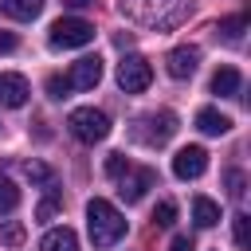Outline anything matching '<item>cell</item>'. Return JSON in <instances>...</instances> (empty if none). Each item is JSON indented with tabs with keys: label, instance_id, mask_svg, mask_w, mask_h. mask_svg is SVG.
Masks as SVG:
<instances>
[{
	"label": "cell",
	"instance_id": "obj_1",
	"mask_svg": "<svg viewBox=\"0 0 251 251\" xmlns=\"http://www.w3.org/2000/svg\"><path fill=\"white\" fill-rule=\"evenodd\" d=\"M118 12L149 31H173L192 16V0H118Z\"/></svg>",
	"mask_w": 251,
	"mask_h": 251
},
{
	"label": "cell",
	"instance_id": "obj_2",
	"mask_svg": "<svg viewBox=\"0 0 251 251\" xmlns=\"http://www.w3.org/2000/svg\"><path fill=\"white\" fill-rule=\"evenodd\" d=\"M86 227H90L94 247H114V243L126 235V216H122L110 200L94 196V200L86 204Z\"/></svg>",
	"mask_w": 251,
	"mask_h": 251
},
{
	"label": "cell",
	"instance_id": "obj_3",
	"mask_svg": "<svg viewBox=\"0 0 251 251\" xmlns=\"http://www.w3.org/2000/svg\"><path fill=\"white\" fill-rule=\"evenodd\" d=\"M67 129H71L82 145H94V141H106V133H110V118H106L102 110H94V106H78V110H71Z\"/></svg>",
	"mask_w": 251,
	"mask_h": 251
},
{
	"label": "cell",
	"instance_id": "obj_4",
	"mask_svg": "<svg viewBox=\"0 0 251 251\" xmlns=\"http://www.w3.org/2000/svg\"><path fill=\"white\" fill-rule=\"evenodd\" d=\"M94 39V24L90 20H78V16H63L51 24V47H86Z\"/></svg>",
	"mask_w": 251,
	"mask_h": 251
},
{
	"label": "cell",
	"instance_id": "obj_5",
	"mask_svg": "<svg viewBox=\"0 0 251 251\" xmlns=\"http://www.w3.org/2000/svg\"><path fill=\"white\" fill-rule=\"evenodd\" d=\"M149 82H153V67H149V59H141V55H126V59L118 63V86H122L126 94H141V90H149Z\"/></svg>",
	"mask_w": 251,
	"mask_h": 251
},
{
	"label": "cell",
	"instance_id": "obj_6",
	"mask_svg": "<svg viewBox=\"0 0 251 251\" xmlns=\"http://www.w3.org/2000/svg\"><path fill=\"white\" fill-rule=\"evenodd\" d=\"M141 126H145V129H137V137H141L145 145H165V141L176 133V114H173V110H157V114H145Z\"/></svg>",
	"mask_w": 251,
	"mask_h": 251
},
{
	"label": "cell",
	"instance_id": "obj_7",
	"mask_svg": "<svg viewBox=\"0 0 251 251\" xmlns=\"http://www.w3.org/2000/svg\"><path fill=\"white\" fill-rule=\"evenodd\" d=\"M118 180H122L118 196H122L126 204H137V200H141V196H145V192L157 184V173H153V169H133V165H129V169L118 176Z\"/></svg>",
	"mask_w": 251,
	"mask_h": 251
},
{
	"label": "cell",
	"instance_id": "obj_8",
	"mask_svg": "<svg viewBox=\"0 0 251 251\" xmlns=\"http://www.w3.org/2000/svg\"><path fill=\"white\" fill-rule=\"evenodd\" d=\"M204 169H208V153H204L200 145H184V149H176V157H173V173H176L180 180H196V176H204Z\"/></svg>",
	"mask_w": 251,
	"mask_h": 251
},
{
	"label": "cell",
	"instance_id": "obj_9",
	"mask_svg": "<svg viewBox=\"0 0 251 251\" xmlns=\"http://www.w3.org/2000/svg\"><path fill=\"white\" fill-rule=\"evenodd\" d=\"M98 78H102V59H98V55H82V59L71 63V71H67V82H71L75 90H94Z\"/></svg>",
	"mask_w": 251,
	"mask_h": 251
},
{
	"label": "cell",
	"instance_id": "obj_10",
	"mask_svg": "<svg viewBox=\"0 0 251 251\" xmlns=\"http://www.w3.org/2000/svg\"><path fill=\"white\" fill-rule=\"evenodd\" d=\"M165 67H169V75H173V78H192V75H196V67H200V47H192V43L173 47V51H169V59H165Z\"/></svg>",
	"mask_w": 251,
	"mask_h": 251
},
{
	"label": "cell",
	"instance_id": "obj_11",
	"mask_svg": "<svg viewBox=\"0 0 251 251\" xmlns=\"http://www.w3.org/2000/svg\"><path fill=\"white\" fill-rule=\"evenodd\" d=\"M27 94H31V86H27L24 75H16V71H0V106L20 110V106L27 102Z\"/></svg>",
	"mask_w": 251,
	"mask_h": 251
},
{
	"label": "cell",
	"instance_id": "obj_12",
	"mask_svg": "<svg viewBox=\"0 0 251 251\" xmlns=\"http://www.w3.org/2000/svg\"><path fill=\"white\" fill-rule=\"evenodd\" d=\"M196 129H200V133H208V137H220V133H227V129H231V118H227V114H220V110H212V106H204V110L196 114Z\"/></svg>",
	"mask_w": 251,
	"mask_h": 251
},
{
	"label": "cell",
	"instance_id": "obj_13",
	"mask_svg": "<svg viewBox=\"0 0 251 251\" xmlns=\"http://www.w3.org/2000/svg\"><path fill=\"white\" fill-rule=\"evenodd\" d=\"M239 71L235 67H220L216 75H212V94H220V98H235L239 94Z\"/></svg>",
	"mask_w": 251,
	"mask_h": 251
},
{
	"label": "cell",
	"instance_id": "obj_14",
	"mask_svg": "<svg viewBox=\"0 0 251 251\" xmlns=\"http://www.w3.org/2000/svg\"><path fill=\"white\" fill-rule=\"evenodd\" d=\"M39 251H78V235L71 227H51L39 243Z\"/></svg>",
	"mask_w": 251,
	"mask_h": 251
},
{
	"label": "cell",
	"instance_id": "obj_15",
	"mask_svg": "<svg viewBox=\"0 0 251 251\" xmlns=\"http://www.w3.org/2000/svg\"><path fill=\"white\" fill-rule=\"evenodd\" d=\"M192 220H196L200 227H216V224H220V204L208 200V196H196V200H192Z\"/></svg>",
	"mask_w": 251,
	"mask_h": 251
},
{
	"label": "cell",
	"instance_id": "obj_16",
	"mask_svg": "<svg viewBox=\"0 0 251 251\" xmlns=\"http://www.w3.org/2000/svg\"><path fill=\"white\" fill-rule=\"evenodd\" d=\"M4 12L12 20H35L43 12V0H4Z\"/></svg>",
	"mask_w": 251,
	"mask_h": 251
},
{
	"label": "cell",
	"instance_id": "obj_17",
	"mask_svg": "<svg viewBox=\"0 0 251 251\" xmlns=\"http://www.w3.org/2000/svg\"><path fill=\"white\" fill-rule=\"evenodd\" d=\"M231 235H235V247H251V220H247V212H235L231 216Z\"/></svg>",
	"mask_w": 251,
	"mask_h": 251
},
{
	"label": "cell",
	"instance_id": "obj_18",
	"mask_svg": "<svg viewBox=\"0 0 251 251\" xmlns=\"http://www.w3.org/2000/svg\"><path fill=\"white\" fill-rule=\"evenodd\" d=\"M20 208V188L8 180V176H0V216H8V212H16Z\"/></svg>",
	"mask_w": 251,
	"mask_h": 251
},
{
	"label": "cell",
	"instance_id": "obj_19",
	"mask_svg": "<svg viewBox=\"0 0 251 251\" xmlns=\"http://www.w3.org/2000/svg\"><path fill=\"white\" fill-rule=\"evenodd\" d=\"M24 173H27V180H31V184H43V188H47V184H55V173H51L43 161H27V165H24Z\"/></svg>",
	"mask_w": 251,
	"mask_h": 251
},
{
	"label": "cell",
	"instance_id": "obj_20",
	"mask_svg": "<svg viewBox=\"0 0 251 251\" xmlns=\"http://www.w3.org/2000/svg\"><path fill=\"white\" fill-rule=\"evenodd\" d=\"M55 212H59V188L51 184V192L39 200V208H35V220L39 224H47V220H55Z\"/></svg>",
	"mask_w": 251,
	"mask_h": 251
},
{
	"label": "cell",
	"instance_id": "obj_21",
	"mask_svg": "<svg viewBox=\"0 0 251 251\" xmlns=\"http://www.w3.org/2000/svg\"><path fill=\"white\" fill-rule=\"evenodd\" d=\"M153 224H157V227H173V224H176V204H173V200H161V204L153 208Z\"/></svg>",
	"mask_w": 251,
	"mask_h": 251
},
{
	"label": "cell",
	"instance_id": "obj_22",
	"mask_svg": "<svg viewBox=\"0 0 251 251\" xmlns=\"http://www.w3.org/2000/svg\"><path fill=\"white\" fill-rule=\"evenodd\" d=\"M0 243H8V247H20V243H24V224L8 220V224L0 227Z\"/></svg>",
	"mask_w": 251,
	"mask_h": 251
},
{
	"label": "cell",
	"instance_id": "obj_23",
	"mask_svg": "<svg viewBox=\"0 0 251 251\" xmlns=\"http://www.w3.org/2000/svg\"><path fill=\"white\" fill-rule=\"evenodd\" d=\"M243 27H247V16H231V20H224L216 31H224V39H239Z\"/></svg>",
	"mask_w": 251,
	"mask_h": 251
},
{
	"label": "cell",
	"instance_id": "obj_24",
	"mask_svg": "<svg viewBox=\"0 0 251 251\" xmlns=\"http://www.w3.org/2000/svg\"><path fill=\"white\" fill-rule=\"evenodd\" d=\"M47 94H51L55 102H59V98H67V94H71V82H67V75H51V78H47Z\"/></svg>",
	"mask_w": 251,
	"mask_h": 251
},
{
	"label": "cell",
	"instance_id": "obj_25",
	"mask_svg": "<svg viewBox=\"0 0 251 251\" xmlns=\"http://www.w3.org/2000/svg\"><path fill=\"white\" fill-rule=\"evenodd\" d=\"M126 169H129L126 153H110V157H106V176H114V180H118V176H122Z\"/></svg>",
	"mask_w": 251,
	"mask_h": 251
},
{
	"label": "cell",
	"instance_id": "obj_26",
	"mask_svg": "<svg viewBox=\"0 0 251 251\" xmlns=\"http://www.w3.org/2000/svg\"><path fill=\"white\" fill-rule=\"evenodd\" d=\"M243 184H247V180H243V173H239V169H231V173H227V196H231V200H243V192H247Z\"/></svg>",
	"mask_w": 251,
	"mask_h": 251
},
{
	"label": "cell",
	"instance_id": "obj_27",
	"mask_svg": "<svg viewBox=\"0 0 251 251\" xmlns=\"http://www.w3.org/2000/svg\"><path fill=\"white\" fill-rule=\"evenodd\" d=\"M16 43H20V39H16L12 31H0V51H4V55H8V51H16Z\"/></svg>",
	"mask_w": 251,
	"mask_h": 251
},
{
	"label": "cell",
	"instance_id": "obj_28",
	"mask_svg": "<svg viewBox=\"0 0 251 251\" xmlns=\"http://www.w3.org/2000/svg\"><path fill=\"white\" fill-rule=\"evenodd\" d=\"M169 251H192V239H188V235H173Z\"/></svg>",
	"mask_w": 251,
	"mask_h": 251
},
{
	"label": "cell",
	"instance_id": "obj_29",
	"mask_svg": "<svg viewBox=\"0 0 251 251\" xmlns=\"http://www.w3.org/2000/svg\"><path fill=\"white\" fill-rule=\"evenodd\" d=\"M67 8H86V4H94V0H63Z\"/></svg>",
	"mask_w": 251,
	"mask_h": 251
}]
</instances>
